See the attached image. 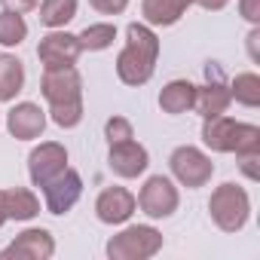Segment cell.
<instances>
[{
    "label": "cell",
    "instance_id": "cell-1",
    "mask_svg": "<svg viewBox=\"0 0 260 260\" xmlns=\"http://www.w3.org/2000/svg\"><path fill=\"white\" fill-rule=\"evenodd\" d=\"M40 89L49 104L46 113L58 128H77L83 122V77L74 64L43 68Z\"/></svg>",
    "mask_w": 260,
    "mask_h": 260
},
{
    "label": "cell",
    "instance_id": "cell-2",
    "mask_svg": "<svg viewBox=\"0 0 260 260\" xmlns=\"http://www.w3.org/2000/svg\"><path fill=\"white\" fill-rule=\"evenodd\" d=\"M156 61H159V37L150 25L144 22H132L125 28V46L116 55V77L125 86H144L153 80L156 74Z\"/></svg>",
    "mask_w": 260,
    "mask_h": 260
},
{
    "label": "cell",
    "instance_id": "cell-3",
    "mask_svg": "<svg viewBox=\"0 0 260 260\" xmlns=\"http://www.w3.org/2000/svg\"><path fill=\"white\" fill-rule=\"evenodd\" d=\"M202 144L214 153L251 156L260 153V128L254 122H239L226 113L202 119Z\"/></svg>",
    "mask_w": 260,
    "mask_h": 260
},
{
    "label": "cell",
    "instance_id": "cell-4",
    "mask_svg": "<svg viewBox=\"0 0 260 260\" xmlns=\"http://www.w3.org/2000/svg\"><path fill=\"white\" fill-rule=\"evenodd\" d=\"M162 245H166V239L156 226L132 223V226H122L116 236H110L104 251L110 260H150L162 251Z\"/></svg>",
    "mask_w": 260,
    "mask_h": 260
},
{
    "label": "cell",
    "instance_id": "cell-5",
    "mask_svg": "<svg viewBox=\"0 0 260 260\" xmlns=\"http://www.w3.org/2000/svg\"><path fill=\"white\" fill-rule=\"evenodd\" d=\"M208 214L214 220V226L220 233H239L248 217H251V196L245 187L226 181L220 187H214L211 199H208Z\"/></svg>",
    "mask_w": 260,
    "mask_h": 260
},
{
    "label": "cell",
    "instance_id": "cell-6",
    "mask_svg": "<svg viewBox=\"0 0 260 260\" xmlns=\"http://www.w3.org/2000/svg\"><path fill=\"white\" fill-rule=\"evenodd\" d=\"M169 169H172V178H175L181 187H187V190H199V187H205V184L211 181V175H214V162H211V156H208L205 150L193 147V144H181V147H175L172 156H169Z\"/></svg>",
    "mask_w": 260,
    "mask_h": 260
},
{
    "label": "cell",
    "instance_id": "cell-7",
    "mask_svg": "<svg viewBox=\"0 0 260 260\" xmlns=\"http://www.w3.org/2000/svg\"><path fill=\"white\" fill-rule=\"evenodd\" d=\"M138 208L150 217V220H166L178 211L181 205V193H178V184L166 175H150L141 187V193L135 196Z\"/></svg>",
    "mask_w": 260,
    "mask_h": 260
},
{
    "label": "cell",
    "instance_id": "cell-8",
    "mask_svg": "<svg viewBox=\"0 0 260 260\" xmlns=\"http://www.w3.org/2000/svg\"><path fill=\"white\" fill-rule=\"evenodd\" d=\"M52 254H55V236L43 226H28L0 251V260H49Z\"/></svg>",
    "mask_w": 260,
    "mask_h": 260
},
{
    "label": "cell",
    "instance_id": "cell-9",
    "mask_svg": "<svg viewBox=\"0 0 260 260\" xmlns=\"http://www.w3.org/2000/svg\"><path fill=\"white\" fill-rule=\"evenodd\" d=\"M147 166H150V153H147V147L138 144L135 138L116 141V144H110V150H107V169H110L116 178H122V181L141 178V175L147 172Z\"/></svg>",
    "mask_w": 260,
    "mask_h": 260
},
{
    "label": "cell",
    "instance_id": "cell-10",
    "mask_svg": "<svg viewBox=\"0 0 260 260\" xmlns=\"http://www.w3.org/2000/svg\"><path fill=\"white\" fill-rule=\"evenodd\" d=\"M68 169V150H64V144H58V141H43V144H37L34 150H31V156H28V178H31V184L34 187H46L55 175H61Z\"/></svg>",
    "mask_w": 260,
    "mask_h": 260
},
{
    "label": "cell",
    "instance_id": "cell-11",
    "mask_svg": "<svg viewBox=\"0 0 260 260\" xmlns=\"http://www.w3.org/2000/svg\"><path fill=\"white\" fill-rule=\"evenodd\" d=\"M83 55V46L77 40V34H68L64 28L49 31L46 37H40L37 46V58L43 68H64V64H77V58Z\"/></svg>",
    "mask_w": 260,
    "mask_h": 260
},
{
    "label": "cell",
    "instance_id": "cell-12",
    "mask_svg": "<svg viewBox=\"0 0 260 260\" xmlns=\"http://www.w3.org/2000/svg\"><path fill=\"white\" fill-rule=\"evenodd\" d=\"M80 196H83V178H80V172H74V169H64L61 175H55V178L43 187L46 211L55 214V217L68 214V211L80 202Z\"/></svg>",
    "mask_w": 260,
    "mask_h": 260
},
{
    "label": "cell",
    "instance_id": "cell-13",
    "mask_svg": "<svg viewBox=\"0 0 260 260\" xmlns=\"http://www.w3.org/2000/svg\"><path fill=\"white\" fill-rule=\"evenodd\" d=\"M138 202H135V193L125 190V187H107L98 193L95 199V217L107 226H122L128 223V217L135 214Z\"/></svg>",
    "mask_w": 260,
    "mask_h": 260
},
{
    "label": "cell",
    "instance_id": "cell-14",
    "mask_svg": "<svg viewBox=\"0 0 260 260\" xmlns=\"http://www.w3.org/2000/svg\"><path fill=\"white\" fill-rule=\"evenodd\" d=\"M46 110L34 101H19L10 107L7 113V132L16 138V141H34L46 132Z\"/></svg>",
    "mask_w": 260,
    "mask_h": 260
},
{
    "label": "cell",
    "instance_id": "cell-15",
    "mask_svg": "<svg viewBox=\"0 0 260 260\" xmlns=\"http://www.w3.org/2000/svg\"><path fill=\"white\" fill-rule=\"evenodd\" d=\"M230 104H233V98H230V86L220 83V74H217V68H214V80L208 77V83L196 86L193 110H196L202 119H208V116H220V113H226Z\"/></svg>",
    "mask_w": 260,
    "mask_h": 260
},
{
    "label": "cell",
    "instance_id": "cell-16",
    "mask_svg": "<svg viewBox=\"0 0 260 260\" xmlns=\"http://www.w3.org/2000/svg\"><path fill=\"white\" fill-rule=\"evenodd\" d=\"M190 7L193 0H141V16L150 28H172L187 16Z\"/></svg>",
    "mask_w": 260,
    "mask_h": 260
},
{
    "label": "cell",
    "instance_id": "cell-17",
    "mask_svg": "<svg viewBox=\"0 0 260 260\" xmlns=\"http://www.w3.org/2000/svg\"><path fill=\"white\" fill-rule=\"evenodd\" d=\"M193 98H196V83L190 80H169L159 92V107L169 116H181L187 110H193Z\"/></svg>",
    "mask_w": 260,
    "mask_h": 260
},
{
    "label": "cell",
    "instance_id": "cell-18",
    "mask_svg": "<svg viewBox=\"0 0 260 260\" xmlns=\"http://www.w3.org/2000/svg\"><path fill=\"white\" fill-rule=\"evenodd\" d=\"M4 208H7L10 220L25 223V220H34L40 214V199L28 187H10V190H4Z\"/></svg>",
    "mask_w": 260,
    "mask_h": 260
},
{
    "label": "cell",
    "instance_id": "cell-19",
    "mask_svg": "<svg viewBox=\"0 0 260 260\" xmlns=\"http://www.w3.org/2000/svg\"><path fill=\"white\" fill-rule=\"evenodd\" d=\"M25 89V64L13 52H0V104L16 101V95Z\"/></svg>",
    "mask_w": 260,
    "mask_h": 260
},
{
    "label": "cell",
    "instance_id": "cell-20",
    "mask_svg": "<svg viewBox=\"0 0 260 260\" xmlns=\"http://www.w3.org/2000/svg\"><path fill=\"white\" fill-rule=\"evenodd\" d=\"M37 10H40V25L55 31L77 19V0H40Z\"/></svg>",
    "mask_w": 260,
    "mask_h": 260
},
{
    "label": "cell",
    "instance_id": "cell-21",
    "mask_svg": "<svg viewBox=\"0 0 260 260\" xmlns=\"http://www.w3.org/2000/svg\"><path fill=\"white\" fill-rule=\"evenodd\" d=\"M83 52H104L113 46L116 40V25L113 22H95V25H86L80 34H77Z\"/></svg>",
    "mask_w": 260,
    "mask_h": 260
},
{
    "label": "cell",
    "instance_id": "cell-22",
    "mask_svg": "<svg viewBox=\"0 0 260 260\" xmlns=\"http://www.w3.org/2000/svg\"><path fill=\"white\" fill-rule=\"evenodd\" d=\"M230 98L239 101L242 107H260V77L254 71H245V74H236L233 83H230Z\"/></svg>",
    "mask_w": 260,
    "mask_h": 260
},
{
    "label": "cell",
    "instance_id": "cell-23",
    "mask_svg": "<svg viewBox=\"0 0 260 260\" xmlns=\"http://www.w3.org/2000/svg\"><path fill=\"white\" fill-rule=\"evenodd\" d=\"M25 40H28V22H25V16L4 10V13H0V46L13 49V46H22Z\"/></svg>",
    "mask_w": 260,
    "mask_h": 260
},
{
    "label": "cell",
    "instance_id": "cell-24",
    "mask_svg": "<svg viewBox=\"0 0 260 260\" xmlns=\"http://www.w3.org/2000/svg\"><path fill=\"white\" fill-rule=\"evenodd\" d=\"M104 138H107V144H116V141H125V138H135V128H132V122H128L125 116L113 113L104 122Z\"/></svg>",
    "mask_w": 260,
    "mask_h": 260
},
{
    "label": "cell",
    "instance_id": "cell-25",
    "mask_svg": "<svg viewBox=\"0 0 260 260\" xmlns=\"http://www.w3.org/2000/svg\"><path fill=\"white\" fill-rule=\"evenodd\" d=\"M89 7L101 16H119L128 10V0H89Z\"/></svg>",
    "mask_w": 260,
    "mask_h": 260
},
{
    "label": "cell",
    "instance_id": "cell-26",
    "mask_svg": "<svg viewBox=\"0 0 260 260\" xmlns=\"http://www.w3.org/2000/svg\"><path fill=\"white\" fill-rule=\"evenodd\" d=\"M239 16L251 25H260V0H239Z\"/></svg>",
    "mask_w": 260,
    "mask_h": 260
},
{
    "label": "cell",
    "instance_id": "cell-27",
    "mask_svg": "<svg viewBox=\"0 0 260 260\" xmlns=\"http://www.w3.org/2000/svg\"><path fill=\"white\" fill-rule=\"evenodd\" d=\"M257 162H260V153L239 156V169L245 172V178H248V181H257V178H260V169H257Z\"/></svg>",
    "mask_w": 260,
    "mask_h": 260
},
{
    "label": "cell",
    "instance_id": "cell-28",
    "mask_svg": "<svg viewBox=\"0 0 260 260\" xmlns=\"http://www.w3.org/2000/svg\"><path fill=\"white\" fill-rule=\"evenodd\" d=\"M0 4H4V10H10V13H19V16H25V13L37 10V4H40V0H0Z\"/></svg>",
    "mask_w": 260,
    "mask_h": 260
},
{
    "label": "cell",
    "instance_id": "cell-29",
    "mask_svg": "<svg viewBox=\"0 0 260 260\" xmlns=\"http://www.w3.org/2000/svg\"><path fill=\"white\" fill-rule=\"evenodd\" d=\"M248 55H251L254 64H260V25H254L251 34H248Z\"/></svg>",
    "mask_w": 260,
    "mask_h": 260
},
{
    "label": "cell",
    "instance_id": "cell-30",
    "mask_svg": "<svg viewBox=\"0 0 260 260\" xmlns=\"http://www.w3.org/2000/svg\"><path fill=\"white\" fill-rule=\"evenodd\" d=\"M193 4H199V7L208 10V13H220V10L230 4V0H193Z\"/></svg>",
    "mask_w": 260,
    "mask_h": 260
},
{
    "label": "cell",
    "instance_id": "cell-31",
    "mask_svg": "<svg viewBox=\"0 0 260 260\" xmlns=\"http://www.w3.org/2000/svg\"><path fill=\"white\" fill-rule=\"evenodd\" d=\"M10 217H7V208H4V190H0V226H4Z\"/></svg>",
    "mask_w": 260,
    "mask_h": 260
}]
</instances>
